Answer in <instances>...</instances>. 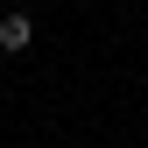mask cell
<instances>
[{
    "mask_svg": "<svg viewBox=\"0 0 148 148\" xmlns=\"http://www.w3.org/2000/svg\"><path fill=\"white\" fill-rule=\"evenodd\" d=\"M28 42H35V14H21V7H7V14H0V49H7V57H21Z\"/></svg>",
    "mask_w": 148,
    "mask_h": 148,
    "instance_id": "obj_1",
    "label": "cell"
}]
</instances>
